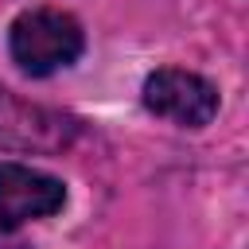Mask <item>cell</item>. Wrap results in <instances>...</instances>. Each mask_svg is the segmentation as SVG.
I'll return each instance as SVG.
<instances>
[{
  "mask_svg": "<svg viewBox=\"0 0 249 249\" xmlns=\"http://www.w3.org/2000/svg\"><path fill=\"white\" fill-rule=\"evenodd\" d=\"M140 105L156 121H167L175 128H206L222 109V89L198 70L187 66H156L140 82Z\"/></svg>",
  "mask_w": 249,
  "mask_h": 249,
  "instance_id": "cell-3",
  "label": "cell"
},
{
  "mask_svg": "<svg viewBox=\"0 0 249 249\" xmlns=\"http://www.w3.org/2000/svg\"><path fill=\"white\" fill-rule=\"evenodd\" d=\"M86 54V27L62 8H23L8 23V58L23 78H54L78 66Z\"/></svg>",
  "mask_w": 249,
  "mask_h": 249,
  "instance_id": "cell-1",
  "label": "cell"
},
{
  "mask_svg": "<svg viewBox=\"0 0 249 249\" xmlns=\"http://www.w3.org/2000/svg\"><path fill=\"white\" fill-rule=\"evenodd\" d=\"M70 202V191L58 175L23 163V160H0V230L16 233L31 222H47L62 214Z\"/></svg>",
  "mask_w": 249,
  "mask_h": 249,
  "instance_id": "cell-4",
  "label": "cell"
},
{
  "mask_svg": "<svg viewBox=\"0 0 249 249\" xmlns=\"http://www.w3.org/2000/svg\"><path fill=\"white\" fill-rule=\"evenodd\" d=\"M86 124L43 101H27L0 86V152L8 156H62L82 140Z\"/></svg>",
  "mask_w": 249,
  "mask_h": 249,
  "instance_id": "cell-2",
  "label": "cell"
}]
</instances>
